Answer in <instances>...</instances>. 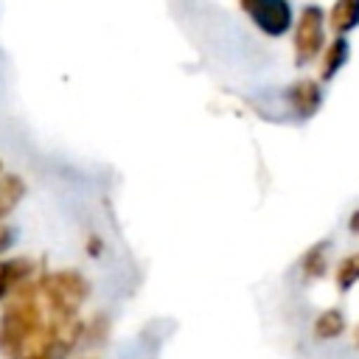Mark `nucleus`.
I'll return each mask as SVG.
<instances>
[{
  "instance_id": "nucleus-3",
  "label": "nucleus",
  "mask_w": 359,
  "mask_h": 359,
  "mask_svg": "<svg viewBox=\"0 0 359 359\" xmlns=\"http://www.w3.org/2000/svg\"><path fill=\"white\" fill-rule=\"evenodd\" d=\"M241 11L252 20L258 31L278 39L292 28V3L289 0H238Z\"/></svg>"
},
{
  "instance_id": "nucleus-4",
  "label": "nucleus",
  "mask_w": 359,
  "mask_h": 359,
  "mask_svg": "<svg viewBox=\"0 0 359 359\" xmlns=\"http://www.w3.org/2000/svg\"><path fill=\"white\" fill-rule=\"evenodd\" d=\"M286 98L297 112V118H311L323 104V90L314 79H300L286 90Z\"/></svg>"
},
{
  "instance_id": "nucleus-7",
  "label": "nucleus",
  "mask_w": 359,
  "mask_h": 359,
  "mask_svg": "<svg viewBox=\"0 0 359 359\" xmlns=\"http://www.w3.org/2000/svg\"><path fill=\"white\" fill-rule=\"evenodd\" d=\"M325 22L331 25V31L337 36H345L351 34L356 25H359V0H334Z\"/></svg>"
},
{
  "instance_id": "nucleus-10",
  "label": "nucleus",
  "mask_w": 359,
  "mask_h": 359,
  "mask_svg": "<svg viewBox=\"0 0 359 359\" xmlns=\"http://www.w3.org/2000/svg\"><path fill=\"white\" fill-rule=\"evenodd\" d=\"M300 269H303V278H309V280H311V278H323L325 269H328V241L314 244V247L303 255Z\"/></svg>"
},
{
  "instance_id": "nucleus-1",
  "label": "nucleus",
  "mask_w": 359,
  "mask_h": 359,
  "mask_svg": "<svg viewBox=\"0 0 359 359\" xmlns=\"http://www.w3.org/2000/svg\"><path fill=\"white\" fill-rule=\"evenodd\" d=\"M87 297L90 283L76 269L31 275L3 303L0 353L22 359L50 348H76L84 334L79 311Z\"/></svg>"
},
{
  "instance_id": "nucleus-2",
  "label": "nucleus",
  "mask_w": 359,
  "mask_h": 359,
  "mask_svg": "<svg viewBox=\"0 0 359 359\" xmlns=\"http://www.w3.org/2000/svg\"><path fill=\"white\" fill-rule=\"evenodd\" d=\"M325 45V11L317 3L300 8L294 20V62L297 67L311 65Z\"/></svg>"
},
{
  "instance_id": "nucleus-12",
  "label": "nucleus",
  "mask_w": 359,
  "mask_h": 359,
  "mask_svg": "<svg viewBox=\"0 0 359 359\" xmlns=\"http://www.w3.org/2000/svg\"><path fill=\"white\" fill-rule=\"evenodd\" d=\"M11 244H14V230L0 224V255H3V252H6Z\"/></svg>"
},
{
  "instance_id": "nucleus-5",
  "label": "nucleus",
  "mask_w": 359,
  "mask_h": 359,
  "mask_svg": "<svg viewBox=\"0 0 359 359\" xmlns=\"http://www.w3.org/2000/svg\"><path fill=\"white\" fill-rule=\"evenodd\" d=\"M31 275H36V264L31 258H0V303H6V297Z\"/></svg>"
},
{
  "instance_id": "nucleus-13",
  "label": "nucleus",
  "mask_w": 359,
  "mask_h": 359,
  "mask_svg": "<svg viewBox=\"0 0 359 359\" xmlns=\"http://www.w3.org/2000/svg\"><path fill=\"white\" fill-rule=\"evenodd\" d=\"M348 230H351V233H359V210L351 213V219H348Z\"/></svg>"
},
{
  "instance_id": "nucleus-14",
  "label": "nucleus",
  "mask_w": 359,
  "mask_h": 359,
  "mask_svg": "<svg viewBox=\"0 0 359 359\" xmlns=\"http://www.w3.org/2000/svg\"><path fill=\"white\" fill-rule=\"evenodd\" d=\"M351 342H353V348L359 351V323H356V325L351 328Z\"/></svg>"
},
{
  "instance_id": "nucleus-9",
  "label": "nucleus",
  "mask_w": 359,
  "mask_h": 359,
  "mask_svg": "<svg viewBox=\"0 0 359 359\" xmlns=\"http://www.w3.org/2000/svg\"><path fill=\"white\" fill-rule=\"evenodd\" d=\"M351 56V48H348V39L345 36H334V42L325 48V56H323V67H320V79L323 81H331L348 62Z\"/></svg>"
},
{
  "instance_id": "nucleus-11",
  "label": "nucleus",
  "mask_w": 359,
  "mask_h": 359,
  "mask_svg": "<svg viewBox=\"0 0 359 359\" xmlns=\"http://www.w3.org/2000/svg\"><path fill=\"white\" fill-rule=\"evenodd\" d=\"M334 283H337L339 292H348V289H353V286L359 283V252H351V255H345V258L337 264V269H334Z\"/></svg>"
},
{
  "instance_id": "nucleus-8",
  "label": "nucleus",
  "mask_w": 359,
  "mask_h": 359,
  "mask_svg": "<svg viewBox=\"0 0 359 359\" xmlns=\"http://www.w3.org/2000/svg\"><path fill=\"white\" fill-rule=\"evenodd\" d=\"M25 180L20 177V174H3L0 177V222L22 202V196H25Z\"/></svg>"
},
{
  "instance_id": "nucleus-6",
  "label": "nucleus",
  "mask_w": 359,
  "mask_h": 359,
  "mask_svg": "<svg viewBox=\"0 0 359 359\" xmlns=\"http://www.w3.org/2000/svg\"><path fill=\"white\" fill-rule=\"evenodd\" d=\"M345 331H348V320H345V311L337 309V306L320 311V314L314 317V323H311V334H314L317 339H323V342H331V339L342 337Z\"/></svg>"
}]
</instances>
